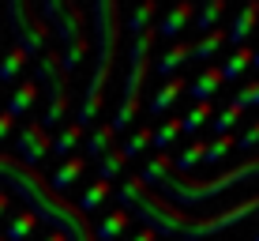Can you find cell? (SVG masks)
<instances>
[{
	"mask_svg": "<svg viewBox=\"0 0 259 241\" xmlns=\"http://www.w3.org/2000/svg\"><path fill=\"white\" fill-rule=\"evenodd\" d=\"M117 200H120V208L128 211V215L143 219V226H147L154 237H173V241H203L210 234H222V230H229V226H237V222L252 219L259 211V196H248V200L233 203V208L214 211V215L199 219V215H192V211L173 208L165 196L150 192L139 177H128V181L120 185Z\"/></svg>",
	"mask_w": 259,
	"mask_h": 241,
	"instance_id": "cell-1",
	"label": "cell"
},
{
	"mask_svg": "<svg viewBox=\"0 0 259 241\" xmlns=\"http://www.w3.org/2000/svg\"><path fill=\"white\" fill-rule=\"evenodd\" d=\"M0 181H4L15 196H23L26 211H34L38 222H49L64 241H94L91 219H87L75 203H68L64 196H57L38 169L23 166L15 155H0Z\"/></svg>",
	"mask_w": 259,
	"mask_h": 241,
	"instance_id": "cell-2",
	"label": "cell"
},
{
	"mask_svg": "<svg viewBox=\"0 0 259 241\" xmlns=\"http://www.w3.org/2000/svg\"><path fill=\"white\" fill-rule=\"evenodd\" d=\"M120 26H124V12L113 0H98L94 4V76L83 91V102H79L75 124L79 128H94L98 110H102V98H105V83L113 76V60H117L120 49Z\"/></svg>",
	"mask_w": 259,
	"mask_h": 241,
	"instance_id": "cell-3",
	"label": "cell"
},
{
	"mask_svg": "<svg viewBox=\"0 0 259 241\" xmlns=\"http://www.w3.org/2000/svg\"><path fill=\"white\" fill-rule=\"evenodd\" d=\"M259 177V158H244L240 166L233 169H226V174H218V177H210V181H199V177H177V174H169L158 189H162L169 196V203L173 208H181V211H188V208H199V203H207L214 200V196H222V192H229L233 185L240 181H255Z\"/></svg>",
	"mask_w": 259,
	"mask_h": 241,
	"instance_id": "cell-4",
	"label": "cell"
},
{
	"mask_svg": "<svg viewBox=\"0 0 259 241\" xmlns=\"http://www.w3.org/2000/svg\"><path fill=\"white\" fill-rule=\"evenodd\" d=\"M150 49H154V26H150V30H143L139 38H132V46H128L124 94H120V106H117L113 124H109L113 132L132 128V121H136V113H139V94H143V83H147V76H150Z\"/></svg>",
	"mask_w": 259,
	"mask_h": 241,
	"instance_id": "cell-5",
	"label": "cell"
},
{
	"mask_svg": "<svg viewBox=\"0 0 259 241\" xmlns=\"http://www.w3.org/2000/svg\"><path fill=\"white\" fill-rule=\"evenodd\" d=\"M4 19L12 26L15 49H23L26 57H41L49 46V26L34 12V4H23V0H8L4 4Z\"/></svg>",
	"mask_w": 259,
	"mask_h": 241,
	"instance_id": "cell-6",
	"label": "cell"
},
{
	"mask_svg": "<svg viewBox=\"0 0 259 241\" xmlns=\"http://www.w3.org/2000/svg\"><path fill=\"white\" fill-rule=\"evenodd\" d=\"M41 19L53 34L60 38V46H75V42L87 38V15L83 8L68 4V0H49V4H41Z\"/></svg>",
	"mask_w": 259,
	"mask_h": 241,
	"instance_id": "cell-7",
	"label": "cell"
},
{
	"mask_svg": "<svg viewBox=\"0 0 259 241\" xmlns=\"http://www.w3.org/2000/svg\"><path fill=\"white\" fill-rule=\"evenodd\" d=\"M49 132L41 128V121H26L23 128H19V136H15V158H19L23 166H30V169H38V162L49 155Z\"/></svg>",
	"mask_w": 259,
	"mask_h": 241,
	"instance_id": "cell-8",
	"label": "cell"
},
{
	"mask_svg": "<svg viewBox=\"0 0 259 241\" xmlns=\"http://www.w3.org/2000/svg\"><path fill=\"white\" fill-rule=\"evenodd\" d=\"M34 83H38V91H41V94H46V91H57V87H64V83H68L64 68H60V53L46 49L38 60H34Z\"/></svg>",
	"mask_w": 259,
	"mask_h": 241,
	"instance_id": "cell-9",
	"label": "cell"
},
{
	"mask_svg": "<svg viewBox=\"0 0 259 241\" xmlns=\"http://www.w3.org/2000/svg\"><path fill=\"white\" fill-rule=\"evenodd\" d=\"M192 12L195 8L188 4V0H177L173 8L162 15V23L154 26V34H162V38H173V42H181V34L192 26Z\"/></svg>",
	"mask_w": 259,
	"mask_h": 241,
	"instance_id": "cell-10",
	"label": "cell"
},
{
	"mask_svg": "<svg viewBox=\"0 0 259 241\" xmlns=\"http://www.w3.org/2000/svg\"><path fill=\"white\" fill-rule=\"evenodd\" d=\"M192 60V42H173L162 57L154 60V76H162V79H173V76H181V68Z\"/></svg>",
	"mask_w": 259,
	"mask_h": 241,
	"instance_id": "cell-11",
	"label": "cell"
},
{
	"mask_svg": "<svg viewBox=\"0 0 259 241\" xmlns=\"http://www.w3.org/2000/svg\"><path fill=\"white\" fill-rule=\"evenodd\" d=\"M41 98V91H38V83H34V79H23L19 87H15L12 94H8V106H4V113L8 117H26V113L34 110V102H38Z\"/></svg>",
	"mask_w": 259,
	"mask_h": 241,
	"instance_id": "cell-12",
	"label": "cell"
},
{
	"mask_svg": "<svg viewBox=\"0 0 259 241\" xmlns=\"http://www.w3.org/2000/svg\"><path fill=\"white\" fill-rule=\"evenodd\" d=\"M255 26H259V4H244V8L233 15V26L226 30V42H233V46L240 49L248 38H252Z\"/></svg>",
	"mask_w": 259,
	"mask_h": 241,
	"instance_id": "cell-13",
	"label": "cell"
},
{
	"mask_svg": "<svg viewBox=\"0 0 259 241\" xmlns=\"http://www.w3.org/2000/svg\"><path fill=\"white\" fill-rule=\"evenodd\" d=\"M184 91H188V83H184V76H173V79H165V83L162 87H158V91L154 94H150V113H154V117H158V113H169V110H173V102H177V98H181Z\"/></svg>",
	"mask_w": 259,
	"mask_h": 241,
	"instance_id": "cell-14",
	"label": "cell"
},
{
	"mask_svg": "<svg viewBox=\"0 0 259 241\" xmlns=\"http://www.w3.org/2000/svg\"><path fill=\"white\" fill-rule=\"evenodd\" d=\"M46 98H49V106H46V117H41V128H53V124H60L68 117V110H71V87L64 83V87H57V91H46Z\"/></svg>",
	"mask_w": 259,
	"mask_h": 241,
	"instance_id": "cell-15",
	"label": "cell"
},
{
	"mask_svg": "<svg viewBox=\"0 0 259 241\" xmlns=\"http://www.w3.org/2000/svg\"><path fill=\"white\" fill-rule=\"evenodd\" d=\"M218 91H222V72H218L214 64H207V68H203V72L188 83V94L195 98V102H210Z\"/></svg>",
	"mask_w": 259,
	"mask_h": 241,
	"instance_id": "cell-16",
	"label": "cell"
},
{
	"mask_svg": "<svg viewBox=\"0 0 259 241\" xmlns=\"http://www.w3.org/2000/svg\"><path fill=\"white\" fill-rule=\"evenodd\" d=\"M83 169H87V158L71 155V158H64V162L57 166V174H53V177H46V181H49V189H53V192H64L68 185H75L79 177H83Z\"/></svg>",
	"mask_w": 259,
	"mask_h": 241,
	"instance_id": "cell-17",
	"label": "cell"
},
{
	"mask_svg": "<svg viewBox=\"0 0 259 241\" xmlns=\"http://www.w3.org/2000/svg\"><path fill=\"white\" fill-rule=\"evenodd\" d=\"M34 230H38V219H34V211H12V215H8V222H4V241H26L34 234Z\"/></svg>",
	"mask_w": 259,
	"mask_h": 241,
	"instance_id": "cell-18",
	"label": "cell"
},
{
	"mask_svg": "<svg viewBox=\"0 0 259 241\" xmlns=\"http://www.w3.org/2000/svg\"><path fill=\"white\" fill-rule=\"evenodd\" d=\"M222 15H226V0H203V4L192 12V23H195L199 34H210V30H218Z\"/></svg>",
	"mask_w": 259,
	"mask_h": 241,
	"instance_id": "cell-19",
	"label": "cell"
},
{
	"mask_svg": "<svg viewBox=\"0 0 259 241\" xmlns=\"http://www.w3.org/2000/svg\"><path fill=\"white\" fill-rule=\"evenodd\" d=\"M128 222H132V215L124 208H117V211H109V215H102L98 219V226H94V237L98 241H117L124 230H128Z\"/></svg>",
	"mask_w": 259,
	"mask_h": 241,
	"instance_id": "cell-20",
	"label": "cell"
},
{
	"mask_svg": "<svg viewBox=\"0 0 259 241\" xmlns=\"http://www.w3.org/2000/svg\"><path fill=\"white\" fill-rule=\"evenodd\" d=\"M154 19H158V4H154V0H143L139 8H132V12L124 15V23H128L132 38H139L143 30H150V26H154Z\"/></svg>",
	"mask_w": 259,
	"mask_h": 241,
	"instance_id": "cell-21",
	"label": "cell"
},
{
	"mask_svg": "<svg viewBox=\"0 0 259 241\" xmlns=\"http://www.w3.org/2000/svg\"><path fill=\"white\" fill-rule=\"evenodd\" d=\"M113 140H117V132L109 128V124H94L91 132H87V158H102L105 151H113Z\"/></svg>",
	"mask_w": 259,
	"mask_h": 241,
	"instance_id": "cell-22",
	"label": "cell"
},
{
	"mask_svg": "<svg viewBox=\"0 0 259 241\" xmlns=\"http://www.w3.org/2000/svg\"><path fill=\"white\" fill-rule=\"evenodd\" d=\"M222 46H226V30L199 34V42H192V60H218Z\"/></svg>",
	"mask_w": 259,
	"mask_h": 241,
	"instance_id": "cell-23",
	"label": "cell"
},
{
	"mask_svg": "<svg viewBox=\"0 0 259 241\" xmlns=\"http://www.w3.org/2000/svg\"><path fill=\"white\" fill-rule=\"evenodd\" d=\"M248 64H252V49H248V46L233 49L226 60H222V68H218V72H222V83H226V79H229V83H233V79H240V76L248 72Z\"/></svg>",
	"mask_w": 259,
	"mask_h": 241,
	"instance_id": "cell-24",
	"label": "cell"
},
{
	"mask_svg": "<svg viewBox=\"0 0 259 241\" xmlns=\"http://www.w3.org/2000/svg\"><path fill=\"white\" fill-rule=\"evenodd\" d=\"M79 140H83V128L71 121V124H64V128H60V136L49 144V155H60V162H64V158H71V151L79 147Z\"/></svg>",
	"mask_w": 259,
	"mask_h": 241,
	"instance_id": "cell-25",
	"label": "cell"
},
{
	"mask_svg": "<svg viewBox=\"0 0 259 241\" xmlns=\"http://www.w3.org/2000/svg\"><path fill=\"white\" fill-rule=\"evenodd\" d=\"M169 174H173V155H154V158H150L147 166H143L139 181L147 185V189H150V185H154V189H158V185H162V181H165Z\"/></svg>",
	"mask_w": 259,
	"mask_h": 241,
	"instance_id": "cell-26",
	"label": "cell"
},
{
	"mask_svg": "<svg viewBox=\"0 0 259 241\" xmlns=\"http://www.w3.org/2000/svg\"><path fill=\"white\" fill-rule=\"evenodd\" d=\"M203 151H207V144L203 140H192L188 147L181 151V155L173 158V169H177V177H192V169L203 162Z\"/></svg>",
	"mask_w": 259,
	"mask_h": 241,
	"instance_id": "cell-27",
	"label": "cell"
},
{
	"mask_svg": "<svg viewBox=\"0 0 259 241\" xmlns=\"http://www.w3.org/2000/svg\"><path fill=\"white\" fill-rule=\"evenodd\" d=\"M214 117V102H195L188 113H184L181 117V132H188V136H195V132L203 128V124H207Z\"/></svg>",
	"mask_w": 259,
	"mask_h": 241,
	"instance_id": "cell-28",
	"label": "cell"
},
{
	"mask_svg": "<svg viewBox=\"0 0 259 241\" xmlns=\"http://www.w3.org/2000/svg\"><path fill=\"white\" fill-rule=\"evenodd\" d=\"M109 192H113V185H105V181H94L91 189H87L83 196H79V203H75V208L83 211V215H91V211H98L105 200H109Z\"/></svg>",
	"mask_w": 259,
	"mask_h": 241,
	"instance_id": "cell-29",
	"label": "cell"
},
{
	"mask_svg": "<svg viewBox=\"0 0 259 241\" xmlns=\"http://www.w3.org/2000/svg\"><path fill=\"white\" fill-rule=\"evenodd\" d=\"M124 162H128V158H124L117 147H113V151H105V155L98 158V181H105V185H109L113 177H120V174H124Z\"/></svg>",
	"mask_w": 259,
	"mask_h": 241,
	"instance_id": "cell-30",
	"label": "cell"
},
{
	"mask_svg": "<svg viewBox=\"0 0 259 241\" xmlns=\"http://www.w3.org/2000/svg\"><path fill=\"white\" fill-rule=\"evenodd\" d=\"M181 136V117H169L158 132H150V144H154V155H165L173 147V140Z\"/></svg>",
	"mask_w": 259,
	"mask_h": 241,
	"instance_id": "cell-31",
	"label": "cell"
},
{
	"mask_svg": "<svg viewBox=\"0 0 259 241\" xmlns=\"http://www.w3.org/2000/svg\"><path fill=\"white\" fill-rule=\"evenodd\" d=\"M23 68H26V53L12 46L4 53V60H0V83H15V76H19Z\"/></svg>",
	"mask_w": 259,
	"mask_h": 241,
	"instance_id": "cell-32",
	"label": "cell"
},
{
	"mask_svg": "<svg viewBox=\"0 0 259 241\" xmlns=\"http://www.w3.org/2000/svg\"><path fill=\"white\" fill-rule=\"evenodd\" d=\"M233 147H237V136H214L210 144H207V151H203V162H210V166L226 162Z\"/></svg>",
	"mask_w": 259,
	"mask_h": 241,
	"instance_id": "cell-33",
	"label": "cell"
},
{
	"mask_svg": "<svg viewBox=\"0 0 259 241\" xmlns=\"http://www.w3.org/2000/svg\"><path fill=\"white\" fill-rule=\"evenodd\" d=\"M87 49H91V38H83V42H75V46H64V49H60V68H64V76H71L79 64H83Z\"/></svg>",
	"mask_w": 259,
	"mask_h": 241,
	"instance_id": "cell-34",
	"label": "cell"
},
{
	"mask_svg": "<svg viewBox=\"0 0 259 241\" xmlns=\"http://www.w3.org/2000/svg\"><path fill=\"white\" fill-rule=\"evenodd\" d=\"M150 132H154V128H147V124H143V128H136L132 136H124V144H120L117 151H120L124 158H136L143 147H150Z\"/></svg>",
	"mask_w": 259,
	"mask_h": 241,
	"instance_id": "cell-35",
	"label": "cell"
},
{
	"mask_svg": "<svg viewBox=\"0 0 259 241\" xmlns=\"http://www.w3.org/2000/svg\"><path fill=\"white\" fill-rule=\"evenodd\" d=\"M248 106H259V79H248V83H240V91L233 94V102H229V110L244 113Z\"/></svg>",
	"mask_w": 259,
	"mask_h": 241,
	"instance_id": "cell-36",
	"label": "cell"
},
{
	"mask_svg": "<svg viewBox=\"0 0 259 241\" xmlns=\"http://www.w3.org/2000/svg\"><path fill=\"white\" fill-rule=\"evenodd\" d=\"M240 117H244V113H237V110H229V106H226V110H222V113H214V136H233V128H237V124H240Z\"/></svg>",
	"mask_w": 259,
	"mask_h": 241,
	"instance_id": "cell-37",
	"label": "cell"
},
{
	"mask_svg": "<svg viewBox=\"0 0 259 241\" xmlns=\"http://www.w3.org/2000/svg\"><path fill=\"white\" fill-rule=\"evenodd\" d=\"M237 147H240V151H252V147H259V121H252V124H248V128L237 136Z\"/></svg>",
	"mask_w": 259,
	"mask_h": 241,
	"instance_id": "cell-38",
	"label": "cell"
},
{
	"mask_svg": "<svg viewBox=\"0 0 259 241\" xmlns=\"http://www.w3.org/2000/svg\"><path fill=\"white\" fill-rule=\"evenodd\" d=\"M12 128H15V121H12V117H8V113H4V110H0V144H4V140H8V136H12Z\"/></svg>",
	"mask_w": 259,
	"mask_h": 241,
	"instance_id": "cell-39",
	"label": "cell"
},
{
	"mask_svg": "<svg viewBox=\"0 0 259 241\" xmlns=\"http://www.w3.org/2000/svg\"><path fill=\"white\" fill-rule=\"evenodd\" d=\"M8 208H12V196H8L4 189H0V219H4V215H8Z\"/></svg>",
	"mask_w": 259,
	"mask_h": 241,
	"instance_id": "cell-40",
	"label": "cell"
},
{
	"mask_svg": "<svg viewBox=\"0 0 259 241\" xmlns=\"http://www.w3.org/2000/svg\"><path fill=\"white\" fill-rule=\"evenodd\" d=\"M128 241H158V237H154V234H150V230H147V226H143V230H139V234H132Z\"/></svg>",
	"mask_w": 259,
	"mask_h": 241,
	"instance_id": "cell-41",
	"label": "cell"
},
{
	"mask_svg": "<svg viewBox=\"0 0 259 241\" xmlns=\"http://www.w3.org/2000/svg\"><path fill=\"white\" fill-rule=\"evenodd\" d=\"M41 241H64V237H60V234H57V230H53V234H46V237H41Z\"/></svg>",
	"mask_w": 259,
	"mask_h": 241,
	"instance_id": "cell-42",
	"label": "cell"
},
{
	"mask_svg": "<svg viewBox=\"0 0 259 241\" xmlns=\"http://www.w3.org/2000/svg\"><path fill=\"white\" fill-rule=\"evenodd\" d=\"M252 64L259 68V49H252Z\"/></svg>",
	"mask_w": 259,
	"mask_h": 241,
	"instance_id": "cell-43",
	"label": "cell"
},
{
	"mask_svg": "<svg viewBox=\"0 0 259 241\" xmlns=\"http://www.w3.org/2000/svg\"><path fill=\"white\" fill-rule=\"evenodd\" d=\"M255 241H259V234H255Z\"/></svg>",
	"mask_w": 259,
	"mask_h": 241,
	"instance_id": "cell-44",
	"label": "cell"
},
{
	"mask_svg": "<svg viewBox=\"0 0 259 241\" xmlns=\"http://www.w3.org/2000/svg\"><path fill=\"white\" fill-rule=\"evenodd\" d=\"M0 241H4V237H0Z\"/></svg>",
	"mask_w": 259,
	"mask_h": 241,
	"instance_id": "cell-45",
	"label": "cell"
}]
</instances>
